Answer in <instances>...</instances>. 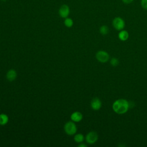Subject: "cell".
<instances>
[{"instance_id":"30bf717a","label":"cell","mask_w":147,"mask_h":147,"mask_svg":"<svg viewBox=\"0 0 147 147\" xmlns=\"http://www.w3.org/2000/svg\"><path fill=\"white\" fill-rule=\"evenodd\" d=\"M129 36V33L127 32V31L123 30V29L120 30L118 34V37L119 39L122 41H126L128 39Z\"/></svg>"},{"instance_id":"d6986e66","label":"cell","mask_w":147,"mask_h":147,"mask_svg":"<svg viewBox=\"0 0 147 147\" xmlns=\"http://www.w3.org/2000/svg\"><path fill=\"white\" fill-rule=\"evenodd\" d=\"M2 1H3V2H6L7 0H1Z\"/></svg>"},{"instance_id":"7c38bea8","label":"cell","mask_w":147,"mask_h":147,"mask_svg":"<svg viewBox=\"0 0 147 147\" xmlns=\"http://www.w3.org/2000/svg\"><path fill=\"white\" fill-rule=\"evenodd\" d=\"M99 32L102 35H106L109 32V28L107 25H103L100 27Z\"/></svg>"},{"instance_id":"9c48e42d","label":"cell","mask_w":147,"mask_h":147,"mask_svg":"<svg viewBox=\"0 0 147 147\" xmlns=\"http://www.w3.org/2000/svg\"><path fill=\"white\" fill-rule=\"evenodd\" d=\"M16 77H17V72L13 69H9L6 73V79L10 82H12L14 80Z\"/></svg>"},{"instance_id":"5b68a950","label":"cell","mask_w":147,"mask_h":147,"mask_svg":"<svg viewBox=\"0 0 147 147\" xmlns=\"http://www.w3.org/2000/svg\"><path fill=\"white\" fill-rule=\"evenodd\" d=\"M85 139L88 144H94L98 141V135L96 131H91L87 133Z\"/></svg>"},{"instance_id":"4fadbf2b","label":"cell","mask_w":147,"mask_h":147,"mask_svg":"<svg viewBox=\"0 0 147 147\" xmlns=\"http://www.w3.org/2000/svg\"><path fill=\"white\" fill-rule=\"evenodd\" d=\"M84 140V137L82 134L79 133L74 136V141L78 143L82 142Z\"/></svg>"},{"instance_id":"5bb4252c","label":"cell","mask_w":147,"mask_h":147,"mask_svg":"<svg viewBox=\"0 0 147 147\" xmlns=\"http://www.w3.org/2000/svg\"><path fill=\"white\" fill-rule=\"evenodd\" d=\"M64 23V25H65V26H67L68 28H71L73 26L74 21L71 18L67 17V18H65Z\"/></svg>"},{"instance_id":"7a4b0ae2","label":"cell","mask_w":147,"mask_h":147,"mask_svg":"<svg viewBox=\"0 0 147 147\" xmlns=\"http://www.w3.org/2000/svg\"><path fill=\"white\" fill-rule=\"evenodd\" d=\"M112 25L114 29L120 31L124 29L125 26V22L123 19L121 17H116L113 19L112 21Z\"/></svg>"},{"instance_id":"8992f818","label":"cell","mask_w":147,"mask_h":147,"mask_svg":"<svg viewBox=\"0 0 147 147\" xmlns=\"http://www.w3.org/2000/svg\"><path fill=\"white\" fill-rule=\"evenodd\" d=\"M70 13L69 7L67 5H63L60 6L59 9V16L63 18L68 17Z\"/></svg>"},{"instance_id":"ba28073f","label":"cell","mask_w":147,"mask_h":147,"mask_svg":"<svg viewBox=\"0 0 147 147\" xmlns=\"http://www.w3.org/2000/svg\"><path fill=\"white\" fill-rule=\"evenodd\" d=\"M83 118L82 114L79 111H75L71 115V119L74 122H79L82 121Z\"/></svg>"},{"instance_id":"9a60e30c","label":"cell","mask_w":147,"mask_h":147,"mask_svg":"<svg viewBox=\"0 0 147 147\" xmlns=\"http://www.w3.org/2000/svg\"><path fill=\"white\" fill-rule=\"evenodd\" d=\"M119 60L117 57H112L110 61V64L113 67L117 66L119 64Z\"/></svg>"},{"instance_id":"e0dca14e","label":"cell","mask_w":147,"mask_h":147,"mask_svg":"<svg viewBox=\"0 0 147 147\" xmlns=\"http://www.w3.org/2000/svg\"><path fill=\"white\" fill-rule=\"evenodd\" d=\"M134 1V0H122V2L125 3V4H130L131 3L133 2Z\"/></svg>"},{"instance_id":"52a82bcc","label":"cell","mask_w":147,"mask_h":147,"mask_svg":"<svg viewBox=\"0 0 147 147\" xmlns=\"http://www.w3.org/2000/svg\"><path fill=\"white\" fill-rule=\"evenodd\" d=\"M91 107L94 110H98L102 107V102L98 98H94L91 102Z\"/></svg>"},{"instance_id":"3957f363","label":"cell","mask_w":147,"mask_h":147,"mask_svg":"<svg viewBox=\"0 0 147 147\" xmlns=\"http://www.w3.org/2000/svg\"><path fill=\"white\" fill-rule=\"evenodd\" d=\"M95 57L98 61L104 63L109 61L110 59V56L106 51L100 50L96 52L95 55Z\"/></svg>"},{"instance_id":"2e32d148","label":"cell","mask_w":147,"mask_h":147,"mask_svg":"<svg viewBox=\"0 0 147 147\" xmlns=\"http://www.w3.org/2000/svg\"><path fill=\"white\" fill-rule=\"evenodd\" d=\"M140 3L141 7L144 9L147 10V0H141Z\"/></svg>"},{"instance_id":"6da1fadb","label":"cell","mask_w":147,"mask_h":147,"mask_svg":"<svg viewBox=\"0 0 147 147\" xmlns=\"http://www.w3.org/2000/svg\"><path fill=\"white\" fill-rule=\"evenodd\" d=\"M129 102L125 99H118L115 100L112 105L113 111L118 114L126 113L129 109Z\"/></svg>"},{"instance_id":"8fae6325","label":"cell","mask_w":147,"mask_h":147,"mask_svg":"<svg viewBox=\"0 0 147 147\" xmlns=\"http://www.w3.org/2000/svg\"><path fill=\"white\" fill-rule=\"evenodd\" d=\"M9 121L8 116L5 114H0V125H6Z\"/></svg>"},{"instance_id":"ac0fdd59","label":"cell","mask_w":147,"mask_h":147,"mask_svg":"<svg viewBox=\"0 0 147 147\" xmlns=\"http://www.w3.org/2000/svg\"><path fill=\"white\" fill-rule=\"evenodd\" d=\"M79 147H86L87 146V145H86V144H80V145H79V146H78Z\"/></svg>"},{"instance_id":"277c9868","label":"cell","mask_w":147,"mask_h":147,"mask_svg":"<svg viewBox=\"0 0 147 147\" xmlns=\"http://www.w3.org/2000/svg\"><path fill=\"white\" fill-rule=\"evenodd\" d=\"M64 130L66 134L68 135H74L77 131V127L74 122L69 121L67 122L64 125Z\"/></svg>"}]
</instances>
